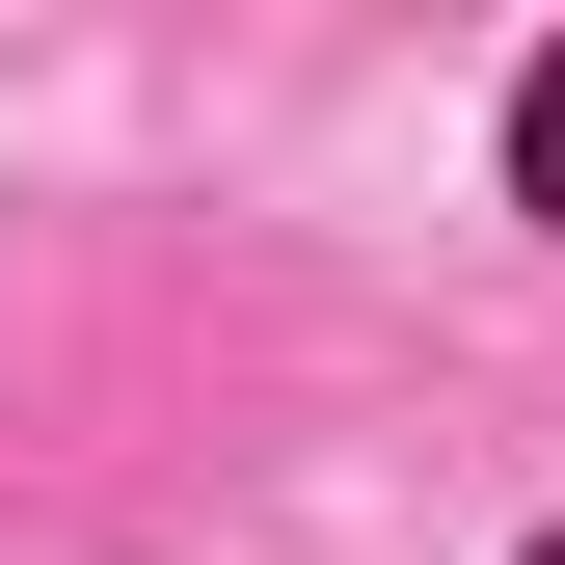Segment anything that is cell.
<instances>
[{
    "instance_id": "cell-2",
    "label": "cell",
    "mask_w": 565,
    "mask_h": 565,
    "mask_svg": "<svg viewBox=\"0 0 565 565\" xmlns=\"http://www.w3.org/2000/svg\"><path fill=\"white\" fill-rule=\"evenodd\" d=\"M539 565H565V539H539Z\"/></svg>"
},
{
    "instance_id": "cell-1",
    "label": "cell",
    "mask_w": 565,
    "mask_h": 565,
    "mask_svg": "<svg viewBox=\"0 0 565 565\" xmlns=\"http://www.w3.org/2000/svg\"><path fill=\"white\" fill-rule=\"evenodd\" d=\"M512 189H539V216H565V54H539V82H512Z\"/></svg>"
}]
</instances>
